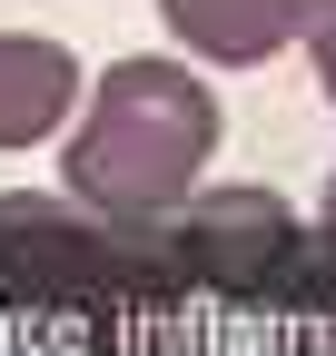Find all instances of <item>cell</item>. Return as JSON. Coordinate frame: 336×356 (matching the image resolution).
<instances>
[{"label": "cell", "instance_id": "1", "mask_svg": "<svg viewBox=\"0 0 336 356\" xmlns=\"http://www.w3.org/2000/svg\"><path fill=\"white\" fill-rule=\"evenodd\" d=\"M218 159V89L188 60H109V79L69 109V198L119 228H168L208 188Z\"/></svg>", "mask_w": 336, "mask_h": 356}, {"label": "cell", "instance_id": "2", "mask_svg": "<svg viewBox=\"0 0 336 356\" xmlns=\"http://www.w3.org/2000/svg\"><path fill=\"white\" fill-rule=\"evenodd\" d=\"M0 277L30 297H168L178 257L158 228H119L79 198H0Z\"/></svg>", "mask_w": 336, "mask_h": 356}, {"label": "cell", "instance_id": "3", "mask_svg": "<svg viewBox=\"0 0 336 356\" xmlns=\"http://www.w3.org/2000/svg\"><path fill=\"white\" fill-rule=\"evenodd\" d=\"M168 257H178V277L258 287L297 257V208L277 188H188V208L168 218Z\"/></svg>", "mask_w": 336, "mask_h": 356}, {"label": "cell", "instance_id": "4", "mask_svg": "<svg viewBox=\"0 0 336 356\" xmlns=\"http://www.w3.org/2000/svg\"><path fill=\"white\" fill-rule=\"evenodd\" d=\"M79 60L40 30H0V149H40L50 129H69L79 109Z\"/></svg>", "mask_w": 336, "mask_h": 356}, {"label": "cell", "instance_id": "5", "mask_svg": "<svg viewBox=\"0 0 336 356\" xmlns=\"http://www.w3.org/2000/svg\"><path fill=\"white\" fill-rule=\"evenodd\" d=\"M158 20H168V40L198 50V60L258 70V60H277L287 40H297L307 0H158Z\"/></svg>", "mask_w": 336, "mask_h": 356}, {"label": "cell", "instance_id": "6", "mask_svg": "<svg viewBox=\"0 0 336 356\" xmlns=\"http://www.w3.org/2000/svg\"><path fill=\"white\" fill-rule=\"evenodd\" d=\"M297 40H307V60H317V79H326V99H336V0H307V20H297Z\"/></svg>", "mask_w": 336, "mask_h": 356}, {"label": "cell", "instance_id": "7", "mask_svg": "<svg viewBox=\"0 0 336 356\" xmlns=\"http://www.w3.org/2000/svg\"><path fill=\"white\" fill-rule=\"evenodd\" d=\"M326 238H336V178H326Z\"/></svg>", "mask_w": 336, "mask_h": 356}]
</instances>
